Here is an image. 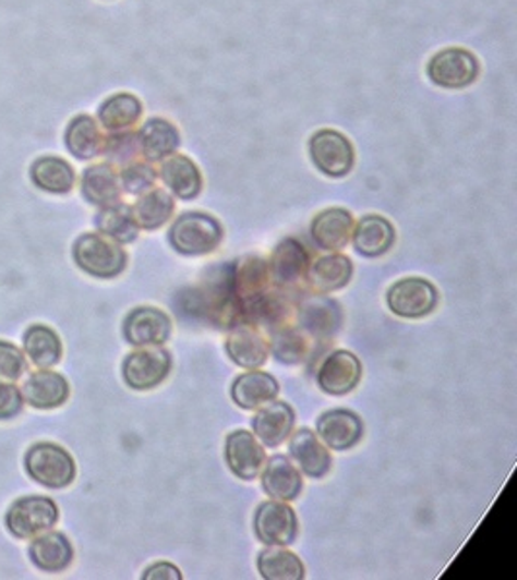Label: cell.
<instances>
[{
    "instance_id": "6da1fadb",
    "label": "cell",
    "mask_w": 517,
    "mask_h": 580,
    "mask_svg": "<svg viewBox=\"0 0 517 580\" xmlns=\"http://www.w3.org/2000/svg\"><path fill=\"white\" fill-rule=\"evenodd\" d=\"M182 312L214 327L229 329L239 319L233 294V264L212 267L200 285L192 287L189 294H182Z\"/></svg>"
},
{
    "instance_id": "7a4b0ae2",
    "label": "cell",
    "mask_w": 517,
    "mask_h": 580,
    "mask_svg": "<svg viewBox=\"0 0 517 580\" xmlns=\"http://www.w3.org/2000/svg\"><path fill=\"white\" fill-rule=\"evenodd\" d=\"M274 289L276 285L269 279L266 259L247 256L233 264V294L239 319L256 322Z\"/></svg>"
},
{
    "instance_id": "3957f363",
    "label": "cell",
    "mask_w": 517,
    "mask_h": 580,
    "mask_svg": "<svg viewBox=\"0 0 517 580\" xmlns=\"http://www.w3.org/2000/svg\"><path fill=\"white\" fill-rule=\"evenodd\" d=\"M224 240V227L216 217L190 212L177 217L169 231L171 246L182 256H206L216 252Z\"/></svg>"
},
{
    "instance_id": "277c9868",
    "label": "cell",
    "mask_w": 517,
    "mask_h": 580,
    "mask_svg": "<svg viewBox=\"0 0 517 580\" xmlns=\"http://www.w3.org/2000/svg\"><path fill=\"white\" fill-rule=\"evenodd\" d=\"M74 262L87 275L99 279H112L127 269V252L119 242L101 232H87L74 244Z\"/></svg>"
},
{
    "instance_id": "5b68a950",
    "label": "cell",
    "mask_w": 517,
    "mask_h": 580,
    "mask_svg": "<svg viewBox=\"0 0 517 580\" xmlns=\"http://www.w3.org/2000/svg\"><path fill=\"white\" fill-rule=\"evenodd\" d=\"M294 319L312 341L326 342L339 331L344 316L336 300L324 292H312L294 302Z\"/></svg>"
},
{
    "instance_id": "8992f818",
    "label": "cell",
    "mask_w": 517,
    "mask_h": 580,
    "mask_svg": "<svg viewBox=\"0 0 517 580\" xmlns=\"http://www.w3.org/2000/svg\"><path fill=\"white\" fill-rule=\"evenodd\" d=\"M27 474L41 486L61 490L76 479V464L59 445L37 444L26 455Z\"/></svg>"
},
{
    "instance_id": "52a82bcc",
    "label": "cell",
    "mask_w": 517,
    "mask_h": 580,
    "mask_svg": "<svg viewBox=\"0 0 517 580\" xmlns=\"http://www.w3.org/2000/svg\"><path fill=\"white\" fill-rule=\"evenodd\" d=\"M314 167L332 179H341L353 171V144L337 130H318L309 142Z\"/></svg>"
},
{
    "instance_id": "ba28073f",
    "label": "cell",
    "mask_w": 517,
    "mask_h": 580,
    "mask_svg": "<svg viewBox=\"0 0 517 580\" xmlns=\"http://www.w3.org/2000/svg\"><path fill=\"white\" fill-rule=\"evenodd\" d=\"M481 67L473 52L461 47H449L436 52L429 62L426 74L432 84L444 89H464L474 84Z\"/></svg>"
},
{
    "instance_id": "9c48e42d",
    "label": "cell",
    "mask_w": 517,
    "mask_h": 580,
    "mask_svg": "<svg viewBox=\"0 0 517 580\" xmlns=\"http://www.w3.org/2000/svg\"><path fill=\"white\" fill-rule=\"evenodd\" d=\"M388 306L396 316L419 319L438 306V290L423 277H406L389 287Z\"/></svg>"
},
{
    "instance_id": "30bf717a",
    "label": "cell",
    "mask_w": 517,
    "mask_h": 580,
    "mask_svg": "<svg viewBox=\"0 0 517 580\" xmlns=\"http://www.w3.org/2000/svg\"><path fill=\"white\" fill-rule=\"evenodd\" d=\"M171 354L161 347H140L130 352L122 364V377L132 389L147 391L159 384L171 372Z\"/></svg>"
},
{
    "instance_id": "8fae6325",
    "label": "cell",
    "mask_w": 517,
    "mask_h": 580,
    "mask_svg": "<svg viewBox=\"0 0 517 580\" xmlns=\"http://www.w3.org/2000/svg\"><path fill=\"white\" fill-rule=\"evenodd\" d=\"M59 521V507L41 495L17 499L7 512V527L16 537H34L51 530Z\"/></svg>"
},
{
    "instance_id": "7c38bea8",
    "label": "cell",
    "mask_w": 517,
    "mask_h": 580,
    "mask_svg": "<svg viewBox=\"0 0 517 580\" xmlns=\"http://www.w3.org/2000/svg\"><path fill=\"white\" fill-rule=\"evenodd\" d=\"M225 350L237 366L258 370L269 357V341L254 322L237 319L227 331Z\"/></svg>"
},
{
    "instance_id": "4fadbf2b",
    "label": "cell",
    "mask_w": 517,
    "mask_h": 580,
    "mask_svg": "<svg viewBox=\"0 0 517 580\" xmlns=\"http://www.w3.org/2000/svg\"><path fill=\"white\" fill-rule=\"evenodd\" d=\"M254 532L266 546H291L299 534V521L287 502H266L254 515Z\"/></svg>"
},
{
    "instance_id": "5bb4252c",
    "label": "cell",
    "mask_w": 517,
    "mask_h": 580,
    "mask_svg": "<svg viewBox=\"0 0 517 580\" xmlns=\"http://www.w3.org/2000/svg\"><path fill=\"white\" fill-rule=\"evenodd\" d=\"M311 256L297 239H285L277 244L267 262L269 279L279 289H297L309 274Z\"/></svg>"
},
{
    "instance_id": "9a60e30c",
    "label": "cell",
    "mask_w": 517,
    "mask_h": 580,
    "mask_svg": "<svg viewBox=\"0 0 517 580\" xmlns=\"http://www.w3.org/2000/svg\"><path fill=\"white\" fill-rule=\"evenodd\" d=\"M225 461L237 479L251 482L258 479L264 469L266 451L256 435L247 430H237L225 439Z\"/></svg>"
},
{
    "instance_id": "2e32d148",
    "label": "cell",
    "mask_w": 517,
    "mask_h": 580,
    "mask_svg": "<svg viewBox=\"0 0 517 580\" xmlns=\"http://www.w3.org/2000/svg\"><path fill=\"white\" fill-rule=\"evenodd\" d=\"M362 377L361 360L349 350H336L322 360L318 366V387L328 395L341 397L353 391Z\"/></svg>"
},
{
    "instance_id": "e0dca14e",
    "label": "cell",
    "mask_w": 517,
    "mask_h": 580,
    "mask_svg": "<svg viewBox=\"0 0 517 580\" xmlns=\"http://www.w3.org/2000/svg\"><path fill=\"white\" fill-rule=\"evenodd\" d=\"M169 337L171 319L157 307H136L124 319V339L134 347H161Z\"/></svg>"
},
{
    "instance_id": "ac0fdd59",
    "label": "cell",
    "mask_w": 517,
    "mask_h": 580,
    "mask_svg": "<svg viewBox=\"0 0 517 580\" xmlns=\"http://www.w3.org/2000/svg\"><path fill=\"white\" fill-rule=\"evenodd\" d=\"M316 434L328 449L347 451L361 442L364 426L362 420L351 410L334 409L320 416Z\"/></svg>"
},
{
    "instance_id": "d6986e66",
    "label": "cell",
    "mask_w": 517,
    "mask_h": 580,
    "mask_svg": "<svg viewBox=\"0 0 517 580\" xmlns=\"http://www.w3.org/2000/svg\"><path fill=\"white\" fill-rule=\"evenodd\" d=\"M294 410L285 401H269L256 409L252 419V430L264 447H279L293 434Z\"/></svg>"
},
{
    "instance_id": "ffe728a7",
    "label": "cell",
    "mask_w": 517,
    "mask_h": 580,
    "mask_svg": "<svg viewBox=\"0 0 517 580\" xmlns=\"http://www.w3.org/2000/svg\"><path fill=\"white\" fill-rule=\"evenodd\" d=\"M289 452L309 479H324L332 469V455L316 432L301 427L289 435Z\"/></svg>"
},
{
    "instance_id": "44dd1931",
    "label": "cell",
    "mask_w": 517,
    "mask_h": 580,
    "mask_svg": "<svg viewBox=\"0 0 517 580\" xmlns=\"http://www.w3.org/2000/svg\"><path fill=\"white\" fill-rule=\"evenodd\" d=\"M354 219L344 207H329L316 215L311 225L314 244L326 252L344 250L353 237Z\"/></svg>"
},
{
    "instance_id": "7402d4cb",
    "label": "cell",
    "mask_w": 517,
    "mask_h": 580,
    "mask_svg": "<svg viewBox=\"0 0 517 580\" xmlns=\"http://www.w3.org/2000/svg\"><path fill=\"white\" fill-rule=\"evenodd\" d=\"M70 395L69 382L51 370H39L27 377L22 385V397L35 409H57L67 402Z\"/></svg>"
},
{
    "instance_id": "603a6c76",
    "label": "cell",
    "mask_w": 517,
    "mask_h": 580,
    "mask_svg": "<svg viewBox=\"0 0 517 580\" xmlns=\"http://www.w3.org/2000/svg\"><path fill=\"white\" fill-rule=\"evenodd\" d=\"M159 177L165 186L171 190L172 196L181 200H194L202 192V172L199 165L187 155L172 154L161 161Z\"/></svg>"
},
{
    "instance_id": "cb8c5ba5",
    "label": "cell",
    "mask_w": 517,
    "mask_h": 580,
    "mask_svg": "<svg viewBox=\"0 0 517 580\" xmlns=\"http://www.w3.org/2000/svg\"><path fill=\"white\" fill-rule=\"evenodd\" d=\"M262 487L269 497L279 502H293L302 492L301 470L285 455H274L264 464Z\"/></svg>"
},
{
    "instance_id": "d4e9b609",
    "label": "cell",
    "mask_w": 517,
    "mask_h": 580,
    "mask_svg": "<svg viewBox=\"0 0 517 580\" xmlns=\"http://www.w3.org/2000/svg\"><path fill=\"white\" fill-rule=\"evenodd\" d=\"M353 246L361 256L380 257L389 252L396 242L394 225L382 215H366L354 225Z\"/></svg>"
},
{
    "instance_id": "484cf974",
    "label": "cell",
    "mask_w": 517,
    "mask_h": 580,
    "mask_svg": "<svg viewBox=\"0 0 517 580\" xmlns=\"http://www.w3.org/2000/svg\"><path fill=\"white\" fill-rule=\"evenodd\" d=\"M82 196L97 207L121 202V177L111 162H99L87 167L82 174Z\"/></svg>"
},
{
    "instance_id": "4316f807",
    "label": "cell",
    "mask_w": 517,
    "mask_h": 580,
    "mask_svg": "<svg viewBox=\"0 0 517 580\" xmlns=\"http://www.w3.org/2000/svg\"><path fill=\"white\" fill-rule=\"evenodd\" d=\"M267 334H269V352L276 357L277 362L301 364L304 360L311 359L316 342L293 322L279 325Z\"/></svg>"
},
{
    "instance_id": "83f0119b",
    "label": "cell",
    "mask_w": 517,
    "mask_h": 580,
    "mask_svg": "<svg viewBox=\"0 0 517 580\" xmlns=\"http://www.w3.org/2000/svg\"><path fill=\"white\" fill-rule=\"evenodd\" d=\"M29 557L41 571L59 572L69 567L74 557V549L69 537L62 532L45 530L34 536V542L29 546Z\"/></svg>"
},
{
    "instance_id": "f1b7e54d",
    "label": "cell",
    "mask_w": 517,
    "mask_h": 580,
    "mask_svg": "<svg viewBox=\"0 0 517 580\" xmlns=\"http://www.w3.org/2000/svg\"><path fill=\"white\" fill-rule=\"evenodd\" d=\"M277 395H279V384L276 377L258 370H252L237 377L231 387L235 404L244 410L260 409L266 402L277 399Z\"/></svg>"
},
{
    "instance_id": "f546056e",
    "label": "cell",
    "mask_w": 517,
    "mask_h": 580,
    "mask_svg": "<svg viewBox=\"0 0 517 580\" xmlns=\"http://www.w3.org/2000/svg\"><path fill=\"white\" fill-rule=\"evenodd\" d=\"M140 147L147 161H164L177 154L181 145V134L175 124L165 119H149L140 129Z\"/></svg>"
},
{
    "instance_id": "4dcf8cb0",
    "label": "cell",
    "mask_w": 517,
    "mask_h": 580,
    "mask_svg": "<svg viewBox=\"0 0 517 580\" xmlns=\"http://www.w3.org/2000/svg\"><path fill=\"white\" fill-rule=\"evenodd\" d=\"M64 144L76 159L89 161L104 152L105 136L94 117L79 114L70 120L69 129L64 132Z\"/></svg>"
},
{
    "instance_id": "1f68e13d",
    "label": "cell",
    "mask_w": 517,
    "mask_h": 580,
    "mask_svg": "<svg viewBox=\"0 0 517 580\" xmlns=\"http://www.w3.org/2000/svg\"><path fill=\"white\" fill-rule=\"evenodd\" d=\"M353 277V262L344 254H329L311 262L306 279L316 292H334L344 289Z\"/></svg>"
},
{
    "instance_id": "d6a6232c",
    "label": "cell",
    "mask_w": 517,
    "mask_h": 580,
    "mask_svg": "<svg viewBox=\"0 0 517 580\" xmlns=\"http://www.w3.org/2000/svg\"><path fill=\"white\" fill-rule=\"evenodd\" d=\"M142 112L144 105L136 95L115 94L101 102L97 119L107 132H122L134 129L142 119Z\"/></svg>"
},
{
    "instance_id": "836d02e7",
    "label": "cell",
    "mask_w": 517,
    "mask_h": 580,
    "mask_svg": "<svg viewBox=\"0 0 517 580\" xmlns=\"http://www.w3.org/2000/svg\"><path fill=\"white\" fill-rule=\"evenodd\" d=\"M95 227L101 234L119 244H129L139 239L140 227L132 214V207L122 202L99 207L95 215Z\"/></svg>"
},
{
    "instance_id": "e575fe53",
    "label": "cell",
    "mask_w": 517,
    "mask_h": 580,
    "mask_svg": "<svg viewBox=\"0 0 517 580\" xmlns=\"http://www.w3.org/2000/svg\"><path fill=\"white\" fill-rule=\"evenodd\" d=\"M29 174L37 189L51 192V194H69L76 184V172L72 169V165L52 155L39 157L32 165Z\"/></svg>"
},
{
    "instance_id": "d590c367",
    "label": "cell",
    "mask_w": 517,
    "mask_h": 580,
    "mask_svg": "<svg viewBox=\"0 0 517 580\" xmlns=\"http://www.w3.org/2000/svg\"><path fill=\"white\" fill-rule=\"evenodd\" d=\"M175 212V200L164 189L147 190L146 194L139 197V202L132 205V214L139 222L140 229L156 231L169 221Z\"/></svg>"
},
{
    "instance_id": "8d00e7d4",
    "label": "cell",
    "mask_w": 517,
    "mask_h": 580,
    "mask_svg": "<svg viewBox=\"0 0 517 580\" xmlns=\"http://www.w3.org/2000/svg\"><path fill=\"white\" fill-rule=\"evenodd\" d=\"M258 572L266 580H301L304 579V565L285 546H267L260 552Z\"/></svg>"
},
{
    "instance_id": "74e56055",
    "label": "cell",
    "mask_w": 517,
    "mask_h": 580,
    "mask_svg": "<svg viewBox=\"0 0 517 580\" xmlns=\"http://www.w3.org/2000/svg\"><path fill=\"white\" fill-rule=\"evenodd\" d=\"M24 350L35 366L51 367L62 359V342L59 335L47 325H32L24 335Z\"/></svg>"
},
{
    "instance_id": "f35d334b",
    "label": "cell",
    "mask_w": 517,
    "mask_h": 580,
    "mask_svg": "<svg viewBox=\"0 0 517 580\" xmlns=\"http://www.w3.org/2000/svg\"><path fill=\"white\" fill-rule=\"evenodd\" d=\"M107 161L119 167H127L130 162L139 161L142 155L139 132L122 130V132H109L105 137L104 152Z\"/></svg>"
},
{
    "instance_id": "ab89813d",
    "label": "cell",
    "mask_w": 517,
    "mask_h": 580,
    "mask_svg": "<svg viewBox=\"0 0 517 580\" xmlns=\"http://www.w3.org/2000/svg\"><path fill=\"white\" fill-rule=\"evenodd\" d=\"M119 177H121L122 192H127L130 196H142L147 190L156 189L159 174L149 162L134 161L122 167Z\"/></svg>"
},
{
    "instance_id": "60d3db41",
    "label": "cell",
    "mask_w": 517,
    "mask_h": 580,
    "mask_svg": "<svg viewBox=\"0 0 517 580\" xmlns=\"http://www.w3.org/2000/svg\"><path fill=\"white\" fill-rule=\"evenodd\" d=\"M26 372V359L12 342L0 341V379L16 382Z\"/></svg>"
},
{
    "instance_id": "b9f144b4",
    "label": "cell",
    "mask_w": 517,
    "mask_h": 580,
    "mask_svg": "<svg viewBox=\"0 0 517 580\" xmlns=\"http://www.w3.org/2000/svg\"><path fill=\"white\" fill-rule=\"evenodd\" d=\"M24 407V397L16 385L0 379V420L12 419Z\"/></svg>"
},
{
    "instance_id": "7bdbcfd3",
    "label": "cell",
    "mask_w": 517,
    "mask_h": 580,
    "mask_svg": "<svg viewBox=\"0 0 517 580\" xmlns=\"http://www.w3.org/2000/svg\"><path fill=\"white\" fill-rule=\"evenodd\" d=\"M144 580H159V579H171V580H181L182 572L179 571V567H175L172 564H156L152 565L149 569H146V572L142 575Z\"/></svg>"
}]
</instances>
